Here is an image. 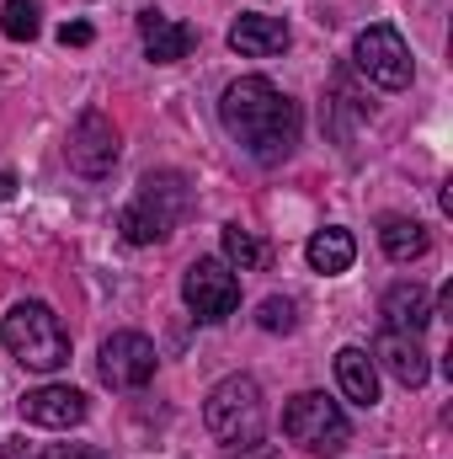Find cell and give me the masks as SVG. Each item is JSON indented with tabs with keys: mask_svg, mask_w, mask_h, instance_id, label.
<instances>
[{
	"mask_svg": "<svg viewBox=\"0 0 453 459\" xmlns=\"http://www.w3.org/2000/svg\"><path fill=\"white\" fill-rule=\"evenodd\" d=\"M373 358H379V363H384V374H389L395 385H406V390H422V385H427V374H432L422 337H406V332H384L379 347H373Z\"/></svg>",
	"mask_w": 453,
	"mask_h": 459,
	"instance_id": "obj_11",
	"label": "cell"
},
{
	"mask_svg": "<svg viewBox=\"0 0 453 459\" xmlns=\"http://www.w3.org/2000/svg\"><path fill=\"white\" fill-rule=\"evenodd\" d=\"M352 65H357L373 86H384V91H406V86H411V48H406V38H400L389 22H373V27L357 32Z\"/></svg>",
	"mask_w": 453,
	"mask_h": 459,
	"instance_id": "obj_6",
	"label": "cell"
},
{
	"mask_svg": "<svg viewBox=\"0 0 453 459\" xmlns=\"http://www.w3.org/2000/svg\"><path fill=\"white\" fill-rule=\"evenodd\" d=\"M203 428L225 444V449H251L261 444L267 433V401H261V385L251 374H229L209 390L203 401Z\"/></svg>",
	"mask_w": 453,
	"mask_h": 459,
	"instance_id": "obj_4",
	"label": "cell"
},
{
	"mask_svg": "<svg viewBox=\"0 0 453 459\" xmlns=\"http://www.w3.org/2000/svg\"><path fill=\"white\" fill-rule=\"evenodd\" d=\"M0 459H32V455H27V444H0Z\"/></svg>",
	"mask_w": 453,
	"mask_h": 459,
	"instance_id": "obj_24",
	"label": "cell"
},
{
	"mask_svg": "<svg viewBox=\"0 0 453 459\" xmlns=\"http://www.w3.org/2000/svg\"><path fill=\"white\" fill-rule=\"evenodd\" d=\"M182 299H187V310L198 321H225V316H235V305H240V278H235V267L219 262V256H198L187 267V278H182Z\"/></svg>",
	"mask_w": 453,
	"mask_h": 459,
	"instance_id": "obj_7",
	"label": "cell"
},
{
	"mask_svg": "<svg viewBox=\"0 0 453 459\" xmlns=\"http://www.w3.org/2000/svg\"><path fill=\"white\" fill-rule=\"evenodd\" d=\"M283 433L294 438V444H304L310 455H341L346 449V438H352V422L341 417L337 401H326L321 390H304V395H294L288 406H283Z\"/></svg>",
	"mask_w": 453,
	"mask_h": 459,
	"instance_id": "obj_5",
	"label": "cell"
},
{
	"mask_svg": "<svg viewBox=\"0 0 453 459\" xmlns=\"http://www.w3.org/2000/svg\"><path fill=\"white\" fill-rule=\"evenodd\" d=\"M91 38H97L91 22H64V27H59V43H64V48H86Z\"/></svg>",
	"mask_w": 453,
	"mask_h": 459,
	"instance_id": "obj_21",
	"label": "cell"
},
{
	"mask_svg": "<svg viewBox=\"0 0 453 459\" xmlns=\"http://www.w3.org/2000/svg\"><path fill=\"white\" fill-rule=\"evenodd\" d=\"M384 332H406V337H422L427 332V321H432V294L416 283V278H406V283H389L384 289Z\"/></svg>",
	"mask_w": 453,
	"mask_h": 459,
	"instance_id": "obj_14",
	"label": "cell"
},
{
	"mask_svg": "<svg viewBox=\"0 0 453 459\" xmlns=\"http://www.w3.org/2000/svg\"><path fill=\"white\" fill-rule=\"evenodd\" d=\"M0 342H5V352L21 368H32V374H54V368L70 363V332H64V321L43 299L11 305V316L0 321Z\"/></svg>",
	"mask_w": 453,
	"mask_h": 459,
	"instance_id": "obj_3",
	"label": "cell"
},
{
	"mask_svg": "<svg viewBox=\"0 0 453 459\" xmlns=\"http://www.w3.org/2000/svg\"><path fill=\"white\" fill-rule=\"evenodd\" d=\"M43 459H97V455H91V449H81V444H54Z\"/></svg>",
	"mask_w": 453,
	"mask_h": 459,
	"instance_id": "obj_22",
	"label": "cell"
},
{
	"mask_svg": "<svg viewBox=\"0 0 453 459\" xmlns=\"http://www.w3.org/2000/svg\"><path fill=\"white\" fill-rule=\"evenodd\" d=\"M235 459H283L272 444H251V449H235Z\"/></svg>",
	"mask_w": 453,
	"mask_h": 459,
	"instance_id": "obj_23",
	"label": "cell"
},
{
	"mask_svg": "<svg viewBox=\"0 0 453 459\" xmlns=\"http://www.w3.org/2000/svg\"><path fill=\"white\" fill-rule=\"evenodd\" d=\"M192 214V182L182 171H150L139 182V193L123 204L117 230L128 246H155L166 235H176V225Z\"/></svg>",
	"mask_w": 453,
	"mask_h": 459,
	"instance_id": "obj_2",
	"label": "cell"
},
{
	"mask_svg": "<svg viewBox=\"0 0 453 459\" xmlns=\"http://www.w3.org/2000/svg\"><path fill=\"white\" fill-rule=\"evenodd\" d=\"M38 27H43V22H38V5H32V0H5V5H0V32H5L11 43H32Z\"/></svg>",
	"mask_w": 453,
	"mask_h": 459,
	"instance_id": "obj_19",
	"label": "cell"
},
{
	"mask_svg": "<svg viewBox=\"0 0 453 459\" xmlns=\"http://www.w3.org/2000/svg\"><path fill=\"white\" fill-rule=\"evenodd\" d=\"M219 123L229 128V139H235L251 160H261V166L288 160L294 144H299V128H304L299 102L283 97L267 75H240L235 86H225Z\"/></svg>",
	"mask_w": 453,
	"mask_h": 459,
	"instance_id": "obj_1",
	"label": "cell"
},
{
	"mask_svg": "<svg viewBox=\"0 0 453 459\" xmlns=\"http://www.w3.org/2000/svg\"><path fill=\"white\" fill-rule=\"evenodd\" d=\"M139 38H144V54H150L155 65H176V59H187V54L198 48V32H192L187 22L160 16L155 5L139 11Z\"/></svg>",
	"mask_w": 453,
	"mask_h": 459,
	"instance_id": "obj_12",
	"label": "cell"
},
{
	"mask_svg": "<svg viewBox=\"0 0 453 459\" xmlns=\"http://www.w3.org/2000/svg\"><path fill=\"white\" fill-rule=\"evenodd\" d=\"M288 43H294V32H288V22H283V16L245 11V16L229 27V48H235V54H245V59H272V54H283Z\"/></svg>",
	"mask_w": 453,
	"mask_h": 459,
	"instance_id": "obj_13",
	"label": "cell"
},
{
	"mask_svg": "<svg viewBox=\"0 0 453 459\" xmlns=\"http://www.w3.org/2000/svg\"><path fill=\"white\" fill-rule=\"evenodd\" d=\"M256 326H261V332H272V337H278V332L288 337V332L299 326V305H294V299H283V294H272V299H261V305H256Z\"/></svg>",
	"mask_w": 453,
	"mask_h": 459,
	"instance_id": "obj_20",
	"label": "cell"
},
{
	"mask_svg": "<svg viewBox=\"0 0 453 459\" xmlns=\"http://www.w3.org/2000/svg\"><path fill=\"white\" fill-rule=\"evenodd\" d=\"M155 363H160V352H155V342L144 332H113L102 342V385H113V390H144L155 379Z\"/></svg>",
	"mask_w": 453,
	"mask_h": 459,
	"instance_id": "obj_9",
	"label": "cell"
},
{
	"mask_svg": "<svg viewBox=\"0 0 453 459\" xmlns=\"http://www.w3.org/2000/svg\"><path fill=\"white\" fill-rule=\"evenodd\" d=\"M225 256H229V267H240V273H261V267L272 262V246L256 240L251 230L225 225Z\"/></svg>",
	"mask_w": 453,
	"mask_h": 459,
	"instance_id": "obj_18",
	"label": "cell"
},
{
	"mask_svg": "<svg viewBox=\"0 0 453 459\" xmlns=\"http://www.w3.org/2000/svg\"><path fill=\"white\" fill-rule=\"evenodd\" d=\"M21 422L32 428H81L86 422V395L70 385H38L21 395Z\"/></svg>",
	"mask_w": 453,
	"mask_h": 459,
	"instance_id": "obj_10",
	"label": "cell"
},
{
	"mask_svg": "<svg viewBox=\"0 0 453 459\" xmlns=\"http://www.w3.org/2000/svg\"><path fill=\"white\" fill-rule=\"evenodd\" d=\"M304 256H310V267H315V273L337 278V273H346V267H352V256H357V240H352L341 225H326V230H315V235H310Z\"/></svg>",
	"mask_w": 453,
	"mask_h": 459,
	"instance_id": "obj_17",
	"label": "cell"
},
{
	"mask_svg": "<svg viewBox=\"0 0 453 459\" xmlns=\"http://www.w3.org/2000/svg\"><path fill=\"white\" fill-rule=\"evenodd\" d=\"M117 155H123V144H117V123L102 108H86V113L75 117V128H70V144H64V160H70V171H81V177H107L117 166Z\"/></svg>",
	"mask_w": 453,
	"mask_h": 459,
	"instance_id": "obj_8",
	"label": "cell"
},
{
	"mask_svg": "<svg viewBox=\"0 0 453 459\" xmlns=\"http://www.w3.org/2000/svg\"><path fill=\"white\" fill-rule=\"evenodd\" d=\"M379 246H384L389 262H422L432 251V235L406 214H389V220H379Z\"/></svg>",
	"mask_w": 453,
	"mask_h": 459,
	"instance_id": "obj_16",
	"label": "cell"
},
{
	"mask_svg": "<svg viewBox=\"0 0 453 459\" xmlns=\"http://www.w3.org/2000/svg\"><path fill=\"white\" fill-rule=\"evenodd\" d=\"M11 193H16V177H11V171H0V204H5Z\"/></svg>",
	"mask_w": 453,
	"mask_h": 459,
	"instance_id": "obj_25",
	"label": "cell"
},
{
	"mask_svg": "<svg viewBox=\"0 0 453 459\" xmlns=\"http://www.w3.org/2000/svg\"><path fill=\"white\" fill-rule=\"evenodd\" d=\"M337 385L352 406H363V411L379 406V368H373V358L363 347H341L337 352Z\"/></svg>",
	"mask_w": 453,
	"mask_h": 459,
	"instance_id": "obj_15",
	"label": "cell"
}]
</instances>
